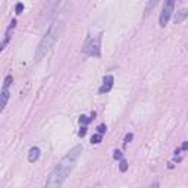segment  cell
Here are the masks:
<instances>
[{
	"mask_svg": "<svg viewBox=\"0 0 188 188\" xmlns=\"http://www.w3.org/2000/svg\"><path fill=\"white\" fill-rule=\"evenodd\" d=\"M181 148H182V150H185V148H188V143H184Z\"/></svg>",
	"mask_w": 188,
	"mask_h": 188,
	"instance_id": "obj_20",
	"label": "cell"
},
{
	"mask_svg": "<svg viewBox=\"0 0 188 188\" xmlns=\"http://www.w3.org/2000/svg\"><path fill=\"white\" fill-rule=\"evenodd\" d=\"M113 157H115V159H119V160H122V153L119 151V150H115Z\"/></svg>",
	"mask_w": 188,
	"mask_h": 188,
	"instance_id": "obj_16",
	"label": "cell"
},
{
	"mask_svg": "<svg viewBox=\"0 0 188 188\" xmlns=\"http://www.w3.org/2000/svg\"><path fill=\"white\" fill-rule=\"evenodd\" d=\"M100 41H101V34L88 37L87 40H85V43H84V46H82L84 54L99 57V56H100Z\"/></svg>",
	"mask_w": 188,
	"mask_h": 188,
	"instance_id": "obj_3",
	"label": "cell"
},
{
	"mask_svg": "<svg viewBox=\"0 0 188 188\" xmlns=\"http://www.w3.org/2000/svg\"><path fill=\"white\" fill-rule=\"evenodd\" d=\"M12 75H7L5 81H3V87H2V93H0V110L3 112L6 109L7 100H9V96H10V91H9V87L12 84Z\"/></svg>",
	"mask_w": 188,
	"mask_h": 188,
	"instance_id": "obj_4",
	"label": "cell"
},
{
	"mask_svg": "<svg viewBox=\"0 0 188 188\" xmlns=\"http://www.w3.org/2000/svg\"><path fill=\"white\" fill-rule=\"evenodd\" d=\"M38 157H40V148L33 147L31 150H29V153H28V162L34 163V162L38 160Z\"/></svg>",
	"mask_w": 188,
	"mask_h": 188,
	"instance_id": "obj_9",
	"label": "cell"
},
{
	"mask_svg": "<svg viewBox=\"0 0 188 188\" xmlns=\"http://www.w3.org/2000/svg\"><path fill=\"white\" fill-rule=\"evenodd\" d=\"M90 121H91V118H88V116H81V118H80L81 123H88Z\"/></svg>",
	"mask_w": 188,
	"mask_h": 188,
	"instance_id": "obj_14",
	"label": "cell"
},
{
	"mask_svg": "<svg viewBox=\"0 0 188 188\" xmlns=\"http://www.w3.org/2000/svg\"><path fill=\"white\" fill-rule=\"evenodd\" d=\"M155 6H156V2H148L147 7H146V15L150 12V9H151V7H155Z\"/></svg>",
	"mask_w": 188,
	"mask_h": 188,
	"instance_id": "obj_13",
	"label": "cell"
},
{
	"mask_svg": "<svg viewBox=\"0 0 188 188\" xmlns=\"http://www.w3.org/2000/svg\"><path fill=\"white\" fill-rule=\"evenodd\" d=\"M97 129H99V134H104V132H106V125H103V123H101V125L97 127Z\"/></svg>",
	"mask_w": 188,
	"mask_h": 188,
	"instance_id": "obj_15",
	"label": "cell"
},
{
	"mask_svg": "<svg viewBox=\"0 0 188 188\" xmlns=\"http://www.w3.org/2000/svg\"><path fill=\"white\" fill-rule=\"evenodd\" d=\"M85 134H87V127H82L81 128V131L78 132V135H80V137H84Z\"/></svg>",
	"mask_w": 188,
	"mask_h": 188,
	"instance_id": "obj_18",
	"label": "cell"
},
{
	"mask_svg": "<svg viewBox=\"0 0 188 188\" xmlns=\"http://www.w3.org/2000/svg\"><path fill=\"white\" fill-rule=\"evenodd\" d=\"M119 169H121V172H125V170L128 169V163H127L125 159H122L121 160V163H119Z\"/></svg>",
	"mask_w": 188,
	"mask_h": 188,
	"instance_id": "obj_11",
	"label": "cell"
},
{
	"mask_svg": "<svg viewBox=\"0 0 188 188\" xmlns=\"http://www.w3.org/2000/svg\"><path fill=\"white\" fill-rule=\"evenodd\" d=\"M15 25H16V21L12 19L10 25H9V28L6 29V34H5V38H3V43H2V47H0V50H5V47L7 46V43H9V38H10V31H12V28H15Z\"/></svg>",
	"mask_w": 188,
	"mask_h": 188,
	"instance_id": "obj_7",
	"label": "cell"
},
{
	"mask_svg": "<svg viewBox=\"0 0 188 188\" xmlns=\"http://www.w3.org/2000/svg\"><path fill=\"white\" fill-rule=\"evenodd\" d=\"M188 18V9H179L175 15V24H181Z\"/></svg>",
	"mask_w": 188,
	"mask_h": 188,
	"instance_id": "obj_8",
	"label": "cell"
},
{
	"mask_svg": "<svg viewBox=\"0 0 188 188\" xmlns=\"http://www.w3.org/2000/svg\"><path fill=\"white\" fill-rule=\"evenodd\" d=\"M148 188H159V182H157V181L153 182V184H151V185H150Z\"/></svg>",
	"mask_w": 188,
	"mask_h": 188,
	"instance_id": "obj_19",
	"label": "cell"
},
{
	"mask_svg": "<svg viewBox=\"0 0 188 188\" xmlns=\"http://www.w3.org/2000/svg\"><path fill=\"white\" fill-rule=\"evenodd\" d=\"M81 153H82L81 146H75L72 150H69L61 159V162L53 168L50 175L47 176L46 184L43 188H61L63 185V182L68 179V176L71 175V172L74 170Z\"/></svg>",
	"mask_w": 188,
	"mask_h": 188,
	"instance_id": "obj_1",
	"label": "cell"
},
{
	"mask_svg": "<svg viewBox=\"0 0 188 188\" xmlns=\"http://www.w3.org/2000/svg\"><path fill=\"white\" fill-rule=\"evenodd\" d=\"M101 140H103V135L101 134H96L91 137V143L93 144H99V143H101Z\"/></svg>",
	"mask_w": 188,
	"mask_h": 188,
	"instance_id": "obj_10",
	"label": "cell"
},
{
	"mask_svg": "<svg viewBox=\"0 0 188 188\" xmlns=\"http://www.w3.org/2000/svg\"><path fill=\"white\" fill-rule=\"evenodd\" d=\"M174 7H175V3L172 0H168L165 5H163V9L160 12V16H159V24L160 27H166L168 25L169 19L172 16V12H174Z\"/></svg>",
	"mask_w": 188,
	"mask_h": 188,
	"instance_id": "obj_5",
	"label": "cell"
},
{
	"mask_svg": "<svg viewBox=\"0 0 188 188\" xmlns=\"http://www.w3.org/2000/svg\"><path fill=\"white\" fill-rule=\"evenodd\" d=\"M113 76L112 75H106L104 78H103V84H101V87H100V91L101 94H104V93H109L110 90H112V87H113Z\"/></svg>",
	"mask_w": 188,
	"mask_h": 188,
	"instance_id": "obj_6",
	"label": "cell"
},
{
	"mask_svg": "<svg viewBox=\"0 0 188 188\" xmlns=\"http://www.w3.org/2000/svg\"><path fill=\"white\" fill-rule=\"evenodd\" d=\"M134 138V135L131 134V132H128L127 137H125V141H123V146H128V143H131V140Z\"/></svg>",
	"mask_w": 188,
	"mask_h": 188,
	"instance_id": "obj_12",
	"label": "cell"
},
{
	"mask_svg": "<svg viewBox=\"0 0 188 188\" xmlns=\"http://www.w3.org/2000/svg\"><path fill=\"white\" fill-rule=\"evenodd\" d=\"M63 27H65V22H63L62 19H56V21H53V22L50 24V27L47 28L46 34L43 35L40 44H38L37 50H35L34 61L40 62L41 59H43V57H44V56L52 50V47L54 46V43H56L57 38L61 37L62 31H63Z\"/></svg>",
	"mask_w": 188,
	"mask_h": 188,
	"instance_id": "obj_2",
	"label": "cell"
},
{
	"mask_svg": "<svg viewBox=\"0 0 188 188\" xmlns=\"http://www.w3.org/2000/svg\"><path fill=\"white\" fill-rule=\"evenodd\" d=\"M22 10H24V5H22V3H18V5H16V14H21Z\"/></svg>",
	"mask_w": 188,
	"mask_h": 188,
	"instance_id": "obj_17",
	"label": "cell"
}]
</instances>
